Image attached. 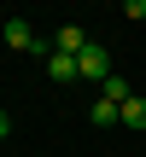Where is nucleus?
Returning a JSON list of instances; mask_svg holds the SVG:
<instances>
[{"instance_id": "obj_2", "label": "nucleus", "mask_w": 146, "mask_h": 157, "mask_svg": "<svg viewBox=\"0 0 146 157\" xmlns=\"http://www.w3.org/2000/svg\"><path fill=\"white\" fill-rule=\"evenodd\" d=\"M76 70H82V82H94V87H99V82L111 76V52H105V47L94 41V47H88V52L76 58Z\"/></svg>"}, {"instance_id": "obj_1", "label": "nucleus", "mask_w": 146, "mask_h": 157, "mask_svg": "<svg viewBox=\"0 0 146 157\" xmlns=\"http://www.w3.org/2000/svg\"><path fill=\"white\" fill-rule=\"evenodd\" d=\"M0 41H6L12 52H41V58L53 52V41H41V35L29 29V17H6V23H0Z\"/></svg>"}, {"instance_id": "obj_3", "label": "nucleus", "mask_w": 146, "mask_h": 157, "mask_svg": "<svg viewBox=\"0 0 146 157\" xmlns=\"http://www.w3.org/2000/svg\"><path fill=\"white\" fill-rule=\"evenodd\" d=\"M88 47H94V41H88V29H82V23H64V29L53 35V52H70V58H82Z\"/></svg>"}, {"instance_id": "obj_5", "label": "nucleus", "mask_w": 146, "mask_h": 157, "mask_svg": "<svg viewBox=\"0 0 146 157\" xmlns=\"http://www.w3.org/2000/svg\"><path fill=\"white\" fill-rule=\"evenodd\" d=\"M99 99H111V105H123V99H135V87H129V82H123V76L111 70V76L99 82Z\"/></svg>"}, {"instance_id": "obj_9", "label": "nucleus", "mask_w": 146, "mask_h": 157, "mask_svg": "<svg viewBox=\"0 0 146 157\" xmlns=\"http://www.w3.org/2000/svg\"><path fill=\"white\" fill-rule=\"evenodd\" d=\"M6 128H12V117H6V111H0V140H6Z\"/></svg>"}, {"instance_id": "obj_8", "label": "nucleus", "mask_w": 146, "mask_h": 157, "mask_svg": "<svg viewBox=\"0 0 146 157\" xmlns=\"http://www.w3.org/2000/svg\"><path fill=\"white\" fill-rule=\"evenodd\" d=\"M123 17L129 23H146V0H123Z\"/></svg>"}, {"instance_id": "obj_6", "label": "nucleus", "mask_w": 146, "mask_h": 157, "mask_svg": "<svg viewBox=\"0 0 146 157\" xmlns=\"http://www.w3.org/2000/svg\"><path fill=\"white\" fill-rule=\"evenodd\" d=\"M111 122H123V105H111V99H94V128H111Z\"/></svg>"}, {"instance_id": "obj_7", "label": "nucleus", "mask_w": 146, "mask_h": 157, "mask_svg": "<svg viewBox=\"0 0 146 157\" xmlns=\"http://www.w3.org/2000/svg\"><path fill=\"white\" fill-rule=\"evenodd\" d=\"M123 122H129V128H146V99H140V93L123 99Z\"/></svg>"}, {"instance_id": "obj_4", "label": "nucleus", "mask_w": 146, "mask_h": 157, "mask_svg": "<svg viewBox=\"0 0 146 157\" xmlns=\"http://www.w3.org/2000/svg\"><path fill=\"white\" fill-rule=\"evenodd\" d=\"M47 76H53V82H76L82 70H76V58H70V52H47Z\"/></svg>"}]
</instances>
